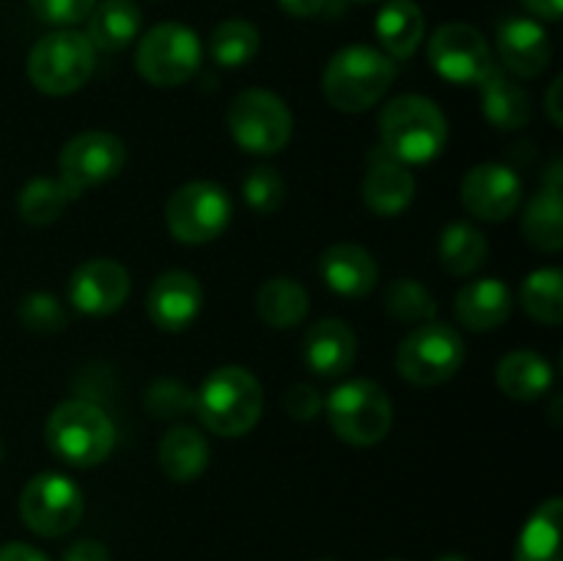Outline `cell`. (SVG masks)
<instances>
[{
	"mask_svg": "<svg viewBox=\"0 0 563 561\" xmlns=\"http://www.w3.org/2000/svg\"><path fill=\"white\" fill-rule=\"evenodd\" d=\"M449 141V121L438 102L421 94H401L379 113V148L401 165L438 157Z\"/></svg>",
	"mask_w": 563,
	"mask_h": 561,
	"instance_id": "cell-1",
	"label": "cell"
},
{
	"mask_svg": "<svg viewBox=\"0 0 563 561\" xmlns=\"http://www.w3.org/2000/svg\"><path fill=\"white\" fill-rule=\"evenodd\" d=\"M264 410V391L245 366H220L196 391V416L220 438L251 432Z\"/></svg>",
	"mask_w": 563,
	"mask_h": 561,
	"instance_id": "cell-2",
	"label": "cell"
},
{
	"mask_svg": "<svg viewBox=\"0 0 563 561\" xmlns=\"http://www.w3.org/2000/svg\"><path fill=\"white\" fill-rule=\"evenodd\" d=\"M396 66L379 50L368 44H350L328 61L322 75V91L335 110L363 113L394 86Z\"/></svg>",
	"mask_w": 563,
	"mask_h": 561,
	"instance_id": "cell-3",
	"label": "cell"
},
{
	"mask_svg": "<svg viewBox=\"0 0 563 561\" xmlns=\"http://www.w3.org/2000/svg\"><path fill=\"white\" fill-rule=\"evenodd\" d=\"M49 451L75 468H93L110 457L115 427L108 413L88 399L60 402L44 427Z\"/></svg>",
	"mask_w": 563,
	"mask_h": 561,
	"instance_id": "cell-4",
	"label": "cell"
},
{
	"mask_svg": "<svg viewBox=\"0 0 563 561\" xmlns=\"http://www.w3.org/2000/svg\"><path fill=\"white\" fill-rule=\"evenodd\" d=\"M97 50L80 31H53L27 55V80L47 97H69L93 75Z\"/></svg>",
	"mask_w": 563,
	"mask_h": 561,
	"instance_id": "cell-5",
	"label": "cell"
},
{
	"mask_svg": "<svg viewBox=\"0 0 563 561\" xmlns=\"http://www.w3.org/2000/svg\"><path fill=\"white\" fill-rule=\"evenodd\" d=\"M333 432L350 446H374L390 432L394 405L374 380H346L324 402Z\"/></svg>",
	"mask_w": 563,
	"mask_h": 561,
	"instance_id": "cell-6",
	"label": "cell"
},
{
	"mask_svg": "<svg viewBox=\"0 0 563 561\" xmlns=\"http://www.w3.org/2000/svg\"><path fill=\"white\" fill-rule=\"evenodd\" d=\"M201 38L181 22H159L148 28L135 50V69L157 88L185 86L201 66Z\"/></svg>",
	"mask_w": 563,
	"mask_h": 561,
	"instance_id": "cell-7",
	"label": "cell"
},
{
	"mask_svg": "<svg viewBox=\"0 0 563 561\" xmlns=\"http://www.w3.org/2000/svg\"><path fill=\"white\" fill-rule=\"evenodd\" d=\"M465 341L451 324L423 322L396 350V372L418 388H432L460 372Z\"/></svg>",
	"mask_w": 563,
	"mask_h": 561,
	"instance_id": "cell-8",
	"label": "cell"
},
{
	"mask_svg": "<svg viewBox=\"0 0 563 561\" xmlns=\"http://www.w3.org/2000/svg\"><path fill=\"white\" fill-rule=\"evenodd\" d=\"M231 198L218 182H187L165 201V226L185 245L212 242L229 229Z\"/></svg>",
	"mask_w": 563,
	"mask_h": 561,
	"instance_id": "cell-9",
	"label": "cell"
},
{
	"mask_svg": "<svg viewBox=\"0 0 563 561\" xmlns=\"http://www.w3.org/2000/svg\"><path fill=\"white\" fill-rule=\"evenodd\" d=\"M289 108L280 97L264 88L236 94L229 108V132L236 146L251 154H278L291 138Z\"/></svg>",
	"mask_w": 563,
	"mask_h": 561,
	"instance_id": "cell-10",
	"label": "cell"
},
{
	"mask_svg": "<svg viewBox=\"0 0 563 561\" xmlns=\"http://www.w3.org/2000/svg\"><path fill=\"white\" fill-rule=\"evenodd\" d=\"M22 522L38 537L69 534L82 517V493L64 473H38L20 495Z\"/></svg>",
	"mask_w": 563,
	"mask_h": 561,
	"instance_id": "cell-11",
	"label": "cell"
},
{
	"mask_svg": "<svg viewBox=\"0 0 563 561\" xmlns=\"http://www.w3.org/2000/svg\"><path fill=\"white\" fill-rule=\"evenodd\" d=\"M429 64L443 80L456 86H482L495 69L487 38L465 22H449L429 38Z\"/></svg>",
	"mask_w": 563,
	"mask_h": 561,
	"instance_id": "cell-12",
	"label": "cell"
},
{
	"mask_svg": "<svg viewBox=\"0 0 563 561\" xmlns=\"http://www.w3.org/2000/svg\"><path fill=\"white\" fill-rule=\"evenodd\" d=\"M126 163V146L115 135L102 130L80 132L71 138L58 157L60 182L75 193L91 190V187L102 185V182L113 179Z\"/></svg>",
	"mask_w": 563,
	"mask_h": 561,
	"instance_id": "cell-13",
	"label": "cell"
},
{
	"mask_svg": "<svg viewBox=\"0 0 563 561\" xmlns=\"http://www.w3.org/2000/svg\"><path fill=\"white\" fill-rule=\"evenodd\" d=\"M462 204L478 220H506L522 198V179L509 165L484 163L465 174L460 187Z\"/></svg>",
	"mask_w": 563,
	"mask_h": 561,
	"instance_id": "cell-14",
	"label": "cell"
},
{
	"mask_svg": "<svg viewBox=\"0 0 563 561\" xmlns=\"http://www.w3.org/2000/svg\"><path fill=\"white\" fill-rule=\"evenodd\" d=\"M69 297L77 311L88 317H108L130 297V273L113 258H91L71 275Z\"/></svg>",
	"mask_w": 563,
	"mask_h": 561,
	"instance_id": "cell-15",
	"label": "cell"
},
{
	"mask_svg": "<svg viewBox=\"0 0 563 561\" xmlns=\"http://www.w3.org/2000/svg\"><path fill=\"white\" fill-rule=\"evenodd\" d=\"M203 292L196 275L185 270H168L152 284L146 297V314L154 328L165 333H179L196 322L201 311Z\"/></svg>",
	"mask_w": 563,
	"mask_h": 561,
	"instance_id": "cell-16",
	"label": "cell"
},
{
	"mask_svg": "<svg viewBox=\"0 0 563 561\" xmlns=\"http://www.w3.org/2000/svg\"><path fill=\"white\" fill-rule=\"evenodd\" d=\"M498 55L517 77L542 75L553 58V44L548 31L528 16H509L498 25Z\"/></svg>",
	"mask_w": 563,
	"mask_h": 561,
	"instance_id": "cell-17",
	"label": "cell"
},
{
	"mask_svg": "<svg viewBox=\"0 0 563 561\" xmlns=\"http://www.w3.org/2000/svg\"><path fill=\"white\" fill-rule=\"evenodd\" d=\"M319 275L335 295L357 300V297L374 292L379 280V267L366 248L339 242L319 256Z\"/></svg>",
	"mask_w": 563,
	"mask_h": 561,
	"instance_id": "cell-18",
	"label": "cell"
},
{
	"mask_svg": "<svg viewBox=\"0 0 563 561\" xmlns=\"http://www.w3.org/2000/svg\"><path fill=\"white\" fill-rule=\"evenodd\" d=\"M368 160L372 168L363 179V204L383 218L401 215L416 198V179L399 160L385 154L383 148H377Z\"/></svg>",
	"mask_w": 563,
	"mask_h": 561,
	"instance_id": "cell-19",
	"label": "cell"
},
{
	"mask_svg": "<svg viewBox=\"0 0 563 561\" xmlns=\"http://www.w3.org/2000/svg\"><path fill=\"white\" fill-rule=\"evenodd\" d=\"M357 358V339L341 319H322L311 324L302 339V361L319 377H339L352 369Z\"/></svg>",
	"mask_w": 563,
	"mask_h": 561,
	"instance_id": "cell-20",
	"label": "cell"
},
{
	"mask_svg": "<svg viewBox=\"0 0 563 561\" xmlns=\"http://www.w3.org/2000/svg\"><path fill=\"white\" fill-rule=\"evenodd\" d=\"M511 308H515V300H511L509 286L498 278L471 280L462 286L454 302L456 319L476 333H487V330L506 324Z\"/></svg>",
	"mask_w": 563,
	"mask_h": 561,
	"instance_id": "cell-21",
	"label": "cell"
},
{
	"mask_svg": "<svg viewBox=\"0 0 563 561\" xmlns=\"http://www.w3.org/2000/svg\"><path fill=\"white\" fill-rule=\"evenodd\" d=\"M141 9L132 0H102L88 14V42L102 53L130 47L141 33Z\"/></svg>",
	"mask_w": 563,
	"mask_h": 561,
	"instance_id": "cell-22",
	"label": "cell"
},
{
	"mask_svg": "<svg viewBox=\"0 0 563 561\" xmlns=\"http://www.w3.org/2000/svg\"><path fill=\"white\" fill-rule=\"evenodd\" d=\"M482 105L484 116L493 127L498 130H522L531 121V97H528L526 88L520 82H515L511 77H506L504 72L495 66L487 77L482 80Z\"/></svg>",
	"mask_w": 563,
	"mask_h": 561,
	"instance_id": "cell-23",
	"label": "cell"
},
{
	"mask_svg": "<svg viewBox=\"0 0 563 561\" xmlns=\"http://www.w3.org/2000/svg\"><path fill=\"white\" fill-rule=\"evenodd\" d=\"M427 20L416 0H388L377 14V38L388 58H410L421 44Z\"/></svg>",
	"mask_w": 563,
	"mask_h": 561,
	"instance_id": "cell-24",
	"label": "cell"
},
{
	"mask_svg": "<svg viewBox=\"0 0 563 561\" xmlns=\"http://www.w3.org/2000/svg\"><path fill=\"white\" fill-rule=\"evenodd\" d=\"M495 380L509 399L533 402L548 394L553 385V366L539 352L517 350L498 363Z\"/></svg>",
	"mask_w": 563,
	"mask_h": 561,
	"instance_id": "cell-25",
	"label": "cell"
},
{
	"mask_svg": "<svg viewBox=\"0 0 563 561\" xmlns=\"http://www.w3.org/2000/svg\"><path fill=\"white\" fill-rule=\"evenodd\" d=\"M209 465V443L198 429L174 427L159 440V468L176 484L196 482Z\"/></svg>",
	"mask_w": 563,
	"mask_h": 561,
	"instance_id": "cell-26",
	"label": "cell"
},
{
	"mask_svg": "<svg viewBox=\"0 0 563 561\" xmlns=\"http://www.w3.org/2000/svg\"><path fill=\"white\" fill-rule=\"evenodd\" d=\"M561 498H548L522 526L515 561H563L561 556Z\"/></svg>",
	"mask_w": 563,
	"mask_h": 561,
	"instance_id": "cell-27",
	"label": "cell"
},
{
	"mask_svg": "<svg viewBox=\"0 0 563 561\" xmlns=\"http://www.w3.org/2000/svg\"><path fill=\"white\" fill-rule=\"evenodd\" d=\"M308 292L306 286L297 284L295 278H269L258 286L256 292V311L264 324L278 330L297 328L308 317Z\"/></svg>",
	"mask_w": 563,
	"mask_h": 561,
	"instance_id": "cell-28",
	"label": "cell"
},
{
	"mask_svg": "<svg viewBox=\"0 0 563 561\" xmlns=\"http://www.w3.org/2000/svg\"><path fill=\"white\" fill-rule=\"evenodd\" d=\"M522 234L533 248L555 253L563 248V198L561 190H542L528 201L522 215Z\"/></svg>",
	"mask_w": 563,
	"mask_h": 561,
	"instance_id": "cell-29",
	"label": "cell"
},
{
	"mask_svg": "<svg viewBox=\"0 0 563 561\" xmlns=\"http://www.w3.org/2000/svg\"><path fill=\"white\" fill-rule=\"evenodd\" d=\"M487 240L471 223H449L440 234V264L451 275H473L487 258Z\"/></svg>",
	"mask_w": 563,
	"mask_h": 561,
	"instance_id": "cell-30",
	"label": "cell"
},
{
	"mask_svg": "<svg viewBox=\"0 0 563 561\" xmlns=\"http://www.w3.org/2000/svg\"><path fill=\"white\" fill-rule=\"evenodd\" d=\"M520 302L531 319L542 324H561L563 319V275L559 267L533 270L520 289Z\"/></svg>",
	"mask_w": 563,
	"mask_h": 561,
	"instance_id": "cell-31",
	"label": "cell"
},
{
	"mask_svg": "<svg viewBox=\"0 0 563 561\" xmlns=\"http://www.w3.org/2000/svg\"><path fill=\"white\" fill-rule=\"evenodd\" d=\"M75 198V193L64 185L60 179H31L20 190L16 198V209H20V218L31 226H49L66 212L69 201Z\"/></svg>",
	"mask_w": 563,
	"mask_h": 561,
	"instance_id": "cell-32",
	"label": "cell"
},
{
	"mask_svg": "<svg viewBox=\"0 0 563 561\" xmlns=\"http://www.w3.org/2000/svg\"><path fill=\"white\" fill-rule=\"evenodd\" d=\"M209 53L225 69L245 66L258 53V31L247 20H225L220 22L209 38Z\"/></svg>",
	"mask_w": 563,
	"mask_h": 561,
	"instance_id": "cell-33",
	"label": "cell"
},
{
	"mask_svg": "<svg viewBox=\"0 0 563 561\" xmlns=\"http://www.w3.org/2000/svg\"><path fill=\"white\" fill-rule=\"evenodd\" d=\"M385 311L405 324L432 322L438 314V302L434 295L416 278H396L394 284L385 289Z\"/></svg>",
	"mask_w": 563,
	"mask_h": 561,
	"instance_id": "cell-34",
	"label": "cell"
},
{
	"mask_svg": "<svg viewBox=\"0 0 563 561\" xmlns=\"http://www.w3.org/2000/svg\"><path fill=\"white\" fill-rule=\"evenodd\" d=\"M143 405L159 421H168V418L174 421V418H181L190 410H196V391H190L185 383L174 377L154 380L148 385L146 396H143Z\"/></svg>",
	"mask_w": 563,
	"mask_h": 561,
	"instance_id": "cell-35",
	"label": "cell"
},
{
	"mask_svg": "<svg viewBox=\"0 0 563 561\" xmlns=\"http://www.w3.org/2000/svg\"><path fill=\"white\" fill-rule=\"evenodd\" d=\"M242 196H245L247 207L258 215H273L275 209L284 204L286 185L284 176L278 174L269 165H262V168H253L251 174L242 182Z\"/></svg>",
	"mask_w": 563,
	"mask_h": 561,
	"instance_id": "cell-36",
	"label": "cell"
},
{
	"mask_svg": "<svg viewBox=\"0 0 563 561\" xmlns=\"http://www.w3.org/2000/svg\"><path fill=\"white\" fill-rule=\"evenodd\" d=\"M20 322L33 333H58L66 328V308L47 292H33L20 302Z\"/></svg>",
	"mask_w": 563,
	"mask_h": 561,
	"instance_id": "cell-37",
	"label": "cell"
},
{
	"mask_svg": "<svg viewBox=\"0 0 563 561\" xmlns=\"http://www.w3.org/2000/svg\"><path fill=\"white\" fill-rule=\"evenodd\" d=\"M27 6L47 25H75L91 14L97 0H27Z\"/></svg>",
	"mask_w": 563,
	"mask_h": 561,
	"instance_id": "cell-38",
	"label": "cell"
},
{
	"mask_svg": "<svg viewBox=\"0 0 563 561\" xmlns=\"http://www.w3.org/2000/svg\"><path fill=\"white\" fill-rule=\"evenodd\" d=\"M284 407L295 421H313V418L322 413L324 402L319 396V391L308 383H297L286 391Z\"/></svg>",
	"mask_w": 563,
	"mask_h": 561,
	"instance_id": "cell-39",
	"label": "cell"
},
{
	"mask_svg": "<svg viewBox=\"0 0 563 561\" xmlns=\"http://www.w3.org/2000/svg\"><path fill=\"white\" fill-rule=\"evenodd\" d=\"M60 561H110V553L97 539H80V542L66 550Z\"/></svg>",
	"mask_w": 563,
	"mask_h": 561,
	"instance_id": "cell-40",
	"label": "cell"
},
{
	"mask_svg": "<svg viewBox=\"0 0 563 561\" xmlns=\"http://www.w3.org/2000/svg\"><path fill=\"white\" fill-rule=\"evenodd\" d=\"M0 561H49L42 550L25 542H9L0 548Z\"/></svg>",
	"mask_w": 563,
	"mask_h": 561,
	"instance_id": "cell-41",
	"label": "cell"
},
{
	"mask_svg": "<svg viewBox=\"0 0 563 561\" xmlns=\"http://www.w3.org/2000/svg\"><path fill=\"white\" fill-rule=\"evenodd\" d=\"M278 6L291 16H313L328 6V0H278Z\"/></svg>",
	"mask_w": 563,
	"mask_h": 561,
	"instance_id": "cell-42",
	"label": "cell"
},
{
	"mask_svg": "<svg viewBox=\"0 0 563 561\" xmlns=\"http://www.w3.org/2000/svg\"><path fill=\"white\" fill-rule=\"evenodd\" d=\"M528 11L548 22H559L563 14V0H526Z\"/></svg>",
	"mask_w": 563,
	"mask_h": 561,
	"instance_id": "cell-43",
	"label": "cell"
},
{
	"mask_svg": "<svg viewBox=\"0 0 563 561\" xmlns=\"http://www.w3.org/2000/svg\"><path fill=\"white\" fill-rule=\"evenodd\" d=\"M561 86H563V77H555L553 86H550V94H548V113H550V119H553V124H555V127H561V124H563L561 99H559Z\"/></svg>",
	"mask_w": 563,
	"mask_h": 561,
	"instance_id": "cell-44",
	"label": "cell"
},
{
	"mask_svg": "<svg viewBox=\"0 0 563 561\" xmlns=\"http://www.w3.org/2000/svg\"><path fill=\"white\" fill-rule=\"evenodd\" d=\"M438 561H465V559H462V556H456V553H449V556H443V559H438Z\"/></svg>",
	"mask_w": 563,
	"mask_h": 561,
	"instance_id": "cell-45",
	"label": "cell"
},
{
	"mask_svg": "<svg viewBox=\"0 0 563 561\" xmlns=\"http://www.w3.org/2000/svg\"><path fill=\"white\" fill-rule=\"evenodd\" d=\"M0 462H3V443H0Z\"/></svg>",
	"mask_w": 563,
	"mask_h": 561,
	"instance_id": "cell-46",
	"label": "cell"
},
{
	"mask_svg": "<svg viewBox=\"0 0 563 561\" xmlns=\"http://www.w3.org/2000/svg\"><path fill=\"white\" fill-rule=\"evenodd\" d=\"M355 3H374V0H355Z\"/></svg>",
	"mask_w": 563,
	"mask_h": 561,
	"instance_id": "cell-47",
	"label": "cell"
},
{
	"mask_svg": "<svg viewBox=\"0 0 563 561\" xmlns=\"http://www.w3.org/2000/svg\"><path fill=\"white\" fill-rule=\"evenodd\" d=\"M317 561H335V559H317Z\"/></svg>",
	"mask_w": 563,
	"mask_h": 561,
	"instance_id": "cell-48",
	"label": "cell"
},
{
	"mask_svg": "<svg viewBox=\"0 0 563 561\" xmlns=\"http://www.w3.org/2000/svg\"><path fill=\"white\" fill-rule=\"evenodd\" d=\"M390 561H399V559H390Z\"/></svg>",
	"mask_w": 563,
	"mask_h": 561,
	"instance_id": "cell-49",
	"label": "cell"
}]
</instances>
